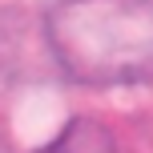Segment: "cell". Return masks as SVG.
Instances as JSON below:
<instances>
[{
    "label": "cell",
    "instance_id": "obj_2",
    "mask_svg": "<svg viewBox=\"0 0 153 153\" xmlns=\"http://www.w3.org/2000/svg\"><path fill=\"white\" fill-rule=\"evenodd\" d=\"M36 153H117V137L97 117H73L53 141H45Z\"/></svg>",
    "mask_w": 153,
    "mask_h": 153
},
{
    "label": "cell",
    "instance_id": "obj_3",
    "mask_svg": "<svg viewBox=\"0 0 153 153\" xmlns=\"http://www.w3.org/2000/svg\"><path fill=\"white\" fill-rule=\"evenodd\" d=\"M0 153H8V149H4V145H0Z\"/></svg>",
    "mask_w": 153,
    "mask_h": 153
},
{
    "label": "cell",
    "instance_id": "obj_1",
    "mask_svg": "<svg viewBox=\"0 0 153 153\" xmlns=\"http://www.w3.org/2000/svg\"><path fill=\"white\" fill-rule=\"evenodd\" d=\"M45 45L65 81L129 89L153 81V0H53Z\"/></svg>",
    "mask_w": 153,
    "mask_h": 153
}]
</instances>
